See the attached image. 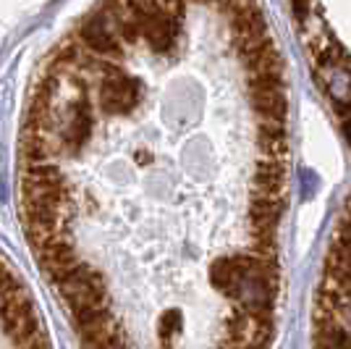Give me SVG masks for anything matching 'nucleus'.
Listing matches in <instances>:
<instances>
[{
    "instance_id": "nucleus-1",
    "label": "nucleus",
    "mask_w": 351,
    "mask_h": 349,
    "mask_svg": "<svg viewBox=\"0 0 351 349\" xmlns=\"http://www.w3.org/2000/svg\"><path fill=\"white\" fill-rule=\"evenodd\" d=\"M289 98L257 0H100L19 142L32 255L84 349H270Z\"/></svg>"
},
{
    "instance_id": "nucleus-2",
    "label": "nucleus",
    "mask_w": 351,
    "mask_h": 349,
    "mask_svg": "<svg viewBox=\"0 0 351 349\" xmlns=\"http://www.w3.org/2000/svg\"><path fill=\"white\" fill-rule=\"evenodd\" d=\"M291 8L315 82L341 113L351 142V0H291Z\"/></svg>"
},
{
    "instance_id": "nucleus-3",
    "label": "nucleus",
    "mask_w": 351,
    "mask_h": 349,
    "mask_svg": "<svg viewBox=\"0 0 351 349\" xmlns=\"http://www.w3.org/2000/svg\"><path fill=\"white\" fill-rule=\"evenodd\" d=\"M0 349H50L34 297L0 255Z\"/></svg>"
}]
</instances>
